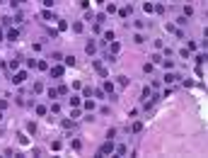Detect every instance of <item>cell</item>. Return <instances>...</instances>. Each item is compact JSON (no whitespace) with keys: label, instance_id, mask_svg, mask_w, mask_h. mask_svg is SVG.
<instances>
[{"label":"cell","instance_id":"25","mask_svg":"<svg viewBox=\"0 0 208 158\" xmlns=\"http://www.w3.org/2000/svg\"><path fill=\"white\" fill-rule=\"evenodd\" d=\"M73 148H75V151L82 148V141H80V139H75V141H73Z\"/></svg>","mask_w":208,"mask_h":158},{"label":"cell","instance_id":"13","mask_svg":"<svg viewBox=\"0 0 208 158\" xmlns=\"http://www.w3.org/2000/svg\"><path fill=\"white\" fill-rule=\"evenodd\" d=\"M82 107H85L87 112H92V110H94V100H90V97H87V100L82 102Z\"/></svg>","mask_w":208,"mask_h":158},{"label":"cell","instance_id":"32","mask_svg":"<svg viewBox=\"0 0 208 158\" xmlns=\"http://www.w3.org/2000/svg\"><path fill=\"white\" fill-rule=\"evenodd\" d=\"M150 59H153V63H160V61H162V56H160V54H153Z\"/></svg>","mask_w":208,"mask_h":158},{"label":"cell","instance_id":"31","mask_svg":"<svg viewBox=\"0 0 208 158\" xmlns=\"http://www.w3.org/2000/svg\"><path fill=\"white\" fill-rule=\"evenodd\" d=\"M116 136V129H107V139H114Z\"/></svg>","mask_w":208,"mask_h":158},{"label":"cell","instance_id":"38","mask_svg":"<svg viewBox=\"0 0 208 158\" xmlns=\"http://www.w3.org/2000/svg\"><path fill=\"white\" fill-rule=\"evenodd\" d=\"M0 119H3V112H0Z\"/></svg>","mask_w":208,"mask_h":158},{"label":"cell","instance_id":"19","mask_svg":"<svg viewBox=\"0 0 208 158\" xmlns=\"http://www.w3.org/2000/svg\"><path fill=\"white\" fill-rule=\"evenodd\" d=\"M7 68H10V71H17V68H20V61H17V59H12V61L7 63Z\"/></svg>","mask_w":208,"mask_h":158},{"label":"cell","instance_id":"27","mask_svg":"<svg viewBox=\"0 0 208 158\" xmlns=\"http://www.w3.org/2000/svg\"><path fill=\"white\" fill-rule=\"evenodd\" d=\"M111 12H116V5H114V3H109V5H107V15H111Z\"/></svg>","mask_w":208,"mask_h":158},{"label":"cell","instance_id":"10","mask_svg":"<svg viewBox=\"0 0 208 158\" xmlns=\"http://www.w3.org/2000/svg\"><path fill=\"white\" fill-rule=\"evenodd\" d=\"M114 153H116V156H126V153H128V146H126V144H121V146H116V148H114Z\"/></svg>","mask_w":208,"mask_h":158},{"label":"cell","instance_id":"6","mask_svg":"<svg viewBox=\"0 0 208 158\" xmlns=\"http://www.w3.org/2000/svg\"><path fill=\"white\" fill-rule=\"evenodd\" d=\"M102 90H104L107 95H111V93H114V83H111V80H104V83H102Z\"/></svg>","mask_w":208,"mask_h":158},{"label":"cell","instance_id":"26","mask_svg":"<svg viewBox=\"0 0 208 158\" xmlns=\"http://www.w3.org/2000/svg\"><path fill=\"white\" fill-rule=\"evenodd\" d=\"M61 124H63V129H73V122H70V119H63Z\"/></svg>","mask_w":208,"mask_h":158},{"label":"cell","instance_id":"18","mask_svg":"<svg viewBox=\"0 0 208 158\" xmlns=\"http://www.w3.org/2000/svg\"><path fill=\"white\" fill-rule=\"evenodd\" d=\"M46 112H49V110L44 107V105H36V114H39V117H46Z\"/></svg>","mask_w":208,"mask_h":158},{"label":"cell","instance_id":"33","mask_svg":"<svg viewBox=\"0 0 208 158\" xmlns=\"http://www.w3.org/2000/svg\"><path fill=\"white\" fill-rule=\"evenodd\" d=\"M155 12L157 15H165V5H155Z\"/></svg>","mask_w":208,"mask_h":158},{"label":"cell","instance_id":"7","mask_svg":"<svg viewBox=\"0 0 208 158\" xmlns=\"http://www.w3.org/2000/svg\"><path fill=\"white\" fill-rule=\"evenodd\" d=\"M102 42H104V44H109V42H114V32H111V29H107V32L102 34Z\"/></svg>","mask_w":208,"mask_h":158},{"label":"cell","instance_id":"29","mask_svg":"<svg viewBox=\"0 0 208 158\" xmlns=\"http://www.w3.org/2000/svg\"><path fill=\"white\" fill-rule=\"evenodd\" d=\"M68 93H70L68 85H61V88H58V95H68Z\"/></svg>","mask_w":208,"mask_h":158},{"label":"cell","instance_id":"35","mask_svg":"<svg viewBox=\"0 0 208 158\" xmlns=\"http://www.w3.org/2000/svg\"><path fill=\"white\" fill-rule=\"evenodd\" d=\"M119 85L123 88V85H128V78H123V76H119Z\"/></svg>","mask_w":208,"mask_h":158},{"label":"cell","instance_id":"16","mask_svg":"<svg viewBox=\"0 0 208 158\" xmlns=\"http://www.w3.org/2000/svg\"><path fill=\"white\" fill-rule=\"evenodd\" d=\"M116 12H119V17H128V15H131V5H128V7H121V10H116Z\"/></svg>","mask_w":208,"mask_h":158},{"label":"cell","instance_id":"5","mask_svg":"<svg viewBox=\"0 0 208 158\" xmlns=\"http://www.w3.org/2000/svg\"><path fill=\"white\" fill-rule=\"evenodd\" d=\"M85 51H87V56H92L94 51H97V42H92V39H90V42L85 44Z\"/></svg>","mask_w":208,"mask_h":158},{"label":"cell","instance_id":"9","mask_svg":"<svg viewBox=\"0 0 208 158\" xmlns=\"http://www.w3.org/2000/svg\"><path fill=\"white\" fill-rule=\"evenodd\" d=\"M51 76H53V78H61V76H63V66H53V68H51Z\"/></svg>","mask_w":208,"mask_h":158},{"label":"cell","instance_id":"28","mask_svg":"<svg viewBox=\"0 0 208 158\" xmlns=\"http://www.w3.org/2000/svg\"><path fill=\"white\" fill-rule=\"evenodd\" d=\"M73 32H82V22H73Z\"/></svg>","mask_w":208,"mask_h":158},{"label":"cell","instance_id":"2","mask_svg":"<svg viewBox=\"0 0 208 158\" xmlns=\"http://www.w3.org/2000/svg\"><path fill=\"white\" fill-rule=\"evenodd\" d=\"M24 80H27V71H17V73L12 76V83H15V85H22Z\"/></svg>","mask_w":208,"mask_h":158},{"label":"cell","instance_id":"12","mask_svg":"<svg viewBox=\"0 0 208 158\" xmlns=\"http://www.w3.org/2000/svg\"><path fill=\"white\" fill-rule=\"evenodd\" d=\"M41 17H44V20H49V22H53V20H56V15H53V12L49 10V7H46V10L41 12Z\"/></svg>","mask_w":208,"mask_h":158},{"label":"cell","instance_id":"8","mask_svg":"<svg viewBox=\"0 0 208 158\" xmlns=\"http://www.w3.org/2000/svg\"><path fill=\"white\" fill-rule=\"evenodd\" d=\"M94 68L99 71V76H104V78H107V66H104L102 61H94Z\"/></svg>","mask_w":208,"mask_h":158},{"label":"cell","instance_id":"34","mask_svg":"<svg viewBox=\"0 0 208 158\" xmlns=\"http://www.w3.org/2000/svg\"><path fill=\"white\" fill-rule=\"evenodd\" d=\"M27 68H36V61L34 59H27Z\"/></svg>","mask_w":208,"mask_h":158},{"label":"cell","instance_id":"3","mask_svg":"<svg viewBox=\"0 0 208 158\" xmlns=\"http://www.w3.org/2000/svg\"><path fill=\"white\" fill-rule=\"evenodd\" d=\"M5 37H7V42H17V39H20V29H15V27H10V29H7V34H5Z\"/></svg>","mask_w":208,"mask_h":158},{"label":"cell","instance_id":"30","mask_svg":"<svg viewBox=\"0 0 208 158\" xmlns=\"http://www.w3.org/2000/svg\"><path fill=\"white\" fill-rule=\"evenodd\" d=\"M65 29H68V22L61 20V22H58V32H65Z\"/></svg>","mask_w":208,"mask_h":158},{"label":"cell","instance_id":"15","mask_svg":"<svg viewBox=\"0 0 208 158\" xmlns=\"http://www.w3.org/2000/svg\"><path fill=\"white\" fill-rule=\"evenodd\" d=\"M177 78H179L177 73H165V83H174Z\"/></svg>","mask_w":208,"mask_h":158},{"label":"cell","instance_id":"21","mask_svg":"<svg viewBox=\"0 0 208 158\" xmlns=\"http://www.w3.org/2000/svg\"><path fill=\"white\" fill-rule=\"evenodd\" d=\"M36 68H41V71H46V68H49V61H36Z\"/></svg>","mask_w":208,"mask_h":158},{"label":"cell","instance_id":"1","mask_svg":"<svg viewBox=\"0 0 208 158\" xmlns=\"http://www.w3.org/2000/svg\"><path fill=\"white\" fill-rule=\"evenodd\" d=\"M114 148H116V146H114V139H107V141L97 148V156H111V153H114Z\"/></svg>","mask_w":208,"mask_h":158},{"label":"cell","instance_id":"22","mask_svg":"<svg viewBox=\"0 0 208 158\" xmlns=\"http://www.w3.org/2000/svg\"><path fill=\"white\" fill-rule=\"evenodd\" d=\"M133 42H136V44H143L145 37H143V34H133Z\"/></svg>","mask_w":208,"mask_h":158},{"label":"cell","instance_id":"17","mask_svg":"<svg viewBox=\"0 0 208 158\" xmlns=\"http://www.w3.org/2000/svg\"><path fill=\"white\" fill-rule=\"evenodd\" d=\"M63 63H65V66H75V56H73V54H70V56H63Z\"/></svg>","mask_w":208,"mask_h":158},{"label":"cell","instance_id":"36","mask_svg":"<svg viewBox=\"0 0 208 158\" xmlns=\"http://www.w3.org/2000/svg\"><path fill=\"white\" fill-rule=\"evenodd\" d=\"M44 7H53V0H44Z\"/></svg>","mask_w":208,"mask_h":158},{"label":"cell","instance_id":"11","mask_svg":"<svg viewBox=\"0 0 208 158\" xmlns=\"http://www.w3.org/2000/svg\"><path fill=\"white\" fill-rule=\"evenodd\" d=\"M182 15H184V17H191V15H194V5H184V7H182Z\"/></svg>","mask_w":208,"mask_h":158},{"label":"cell","instance_id":"37","mask_svg":"<svg viewBox=\"0 0 208 158\" xmlns=\"http://www.w3.org/2000/svg\"><path fill=\"white\" fill-rule=\"evenodd\" d=\"M17 3H27V0H17Z\"/></svg>","mask_w":208,"mask_h":158},{"label":"cell","instance_id":"24","mask_svg":"<svg viewBox=\"0 0 208 158\" xmlns=\"http://www.w3.org/2000/svg\"><path fill=\"white\" fill-rule=\"evenodd\" d=\"M51 112H53V114L61 112V105H58V102H51Z\"/></svg>","mask_w":208,"mask_h":158},{"label":"cell","instance_id":"4","mask_svg":"<svg viewBox=\"0 0 208 158\" xmlns=\"http://www.w3.org/2000/svg\"><path fill=\"white\" fill-rule=\"evenodd\" d=\"M109 51H111V56H116L119 54V51H121V44L114 39V42H109Z\"/></svg>","mask_w":208,"mask_h":158},{"label":"cell","instance_id":"20","mask_svg":"<svg viewBox=\"0 0 208 158\" xmlns=\"http://www.w3.org/2000/svg\"><path fill=\"white\" fill-rule=\"evenodd\" d=\"M51 61H63V54H61V51H53V54H51Z\"/></svg>","mask_w":208,"mask_h":158},{"label":"cell","instance_id":"14","mask_svg":"<svg viewBox=\"0 0 208 158\" xmlns=\"http://www.w3.org/2000/svg\"><path fill=\"white\" fill-rule=\"evenodd\" d=\"M143 10H145V12L150 15V12H155V5H153V3H150V0H148V3H143Z\"/></svg>","mask_w":208,"mask_h":158},{"label":"cell","instance_id":"23","mask_svg":"<svg viewBox=\"0 0 208 158\" xmlns=\"http://www.w3.org/2000/svg\"><path fill=\"white\" fill-rule=\"evenodd\" d=\"M131 129H133L136 134H140V131H143V124H140V122H136V124H133V127H131Z\"/></svg>","mask_w":208,"mask_h":158}]
</instances>
